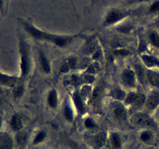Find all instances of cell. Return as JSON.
I'll use <instances>...</instances> for the list:
<instances>
[{
	"label": "cell",
	"mask_w": 159,
	"mask_h": 149,
	"mask_svg": "<svg viewBox=\"0 0 159 149\" xmlns=\"http://www.w3.org/2000/svg\"><path fill=\"white\" fill-rule=\"evenodd\" d=\"M142 61H144V65L148 68L152 67H159V61L155 57L150 55H143L141 57Z\"/></svg>",
	"instance_id": "e0dca14e"
},
{
	"label": "cell",
	"mask_w": 159,
	"mask_h": 149,
	"mask_svg": "<svg viewBox=\"0 0 159 149\" xmlns=\"http://www.w3.org/2000/svg\"><path fill=\"white\" fill-rule=\"evenodd\" d=\"M149 12L151 13H158L159 12V0H155L151 4L149 7Z\"/></svg>",
	"instance_id": "484cf974"
},
{
	"label": "cell",
	"mask_w": 159,
	"mask_h": 149,
	"mask_svg": "<svg viewBox=\"0 0 159 149\" xmlns=\"http://www.w3.org/2000/svg\"><path fill=\"white\" fill-rule=\"evenodd\" d=\"M146 108L148 110L152 111L155 109L157 108V106L159 105V94L158 93H153L151 95L148 99H146L145 101Z\"/></svg>",
	"instance_id": "7c38bea8"
},
{
	"label": "cell",
	"mask_w": 159,
	"mask_h": 149,
	"mask_svg": "<svg viewBox=\"0 0 159 149\" xmlns=\"http://www.w3.org/2000/svg\"><path fill=\"white\" fill-rule=\"evenodd\" d=\"M20 76L8 74L0 71V86L12 88L20 81Z\"/></svg>",
	"instance_id": "8992f818"
},
{
	"label": "cell",
	"mask_w": 159,
	"mask_h": 149,
	"mask_svg": "<svg viewBox=\"0 0 159 149\" xmlns=\"http://www.w3.org/2000/svg\"><path fill=\"white\" fill-rule=\"evenodd\" d=\"M26 133L24 132L21 131L17 132L16 133V142L18 144H23L26 141Z\"/></svg>",
	"instance_id": "4316f807"
},
{
	"label": "cell",
	"mask_w": 159,
	"mask_h": 149,
	"mask_svg": "<svg viewBox=\"0 0 159 149\" xmlns=\"http://www.w3.org/2000/svg\"><path fill=\"white\" fill-rule=\"evenodd\" d=\"M73 100H74L75 106L77 108V110H79V113H84L85 110V107L84 106L83 100L82 99V96H81L80 93H75L74 94V96H73Z\"/></svg>",
	"instance_id": "9a60e30c"
},
{
	"label": "cell",
	"mask_w": 159,
	"mask_h": 149,
	"mask_svg": "<svg viewBox=\"0 0 159 149\" xmlns=\"http://www.w3.org/2000/svg\"><path fill=\"white\" fill-rule=\"evenodd\" d=\"M137 75L134 71L130 68H125L121 74V81L127 88H134L137 82Z\"/></svg>",
	"instance_id": "277c9868"
},
{
	"label": "cell",
	"mask_w": 159,
	"mask_h": 149,
	"mask_svg": "<svg viewBox=\"0 0 159 149\" xmlns=\"http://www.w3.org/2000/svg\"><path fill=\"white\" fill-rule=\"evenodd\" d=\"M23 127H24V124H23L22 116L19 113H14L9 120V127L11 130L17 133L23 130Z\"/></svg>",
	"instance_id": "ba28073f"
},
{
	"label": "cell",
	"mask_w": 159,
	"mask_h": 149,
	"mask_svg": "<svg viewBox=\"0 0 159 149\" xmlns=\"http://www.w3.org/2000/svg\"><path fill=\"white\" fill-rule=\"evenodd\" d=\"M3 125V117L1 114H0V133H1L2 128Z\"/></svg>",
	"instance_id": "f546056e"
},
{
	"label": "cell",
	"mask_w": 159,
	"mask_h": 149,
	"mask_svg": "<svg viewBox=\"0 0 159 149\" xmlns=\"http://www.w3.org/2000/svg\"><path fill=\"white\" fill-rule=\"evenodd\" d=\"M106 142V135L104 133H99L95 138V144L98 148L103 147Z\"/></svg>",
	"instance_id": "44dd1931"
},
{
	"label": "cell",
	"mask_w": 159,
	"mask_h": 149,
	"mask_svg": "<svg viewBox=\"0 0 159 149\" xmlns=\"http://www.w3.org/2000/svg\"><path fill=\"white\" fill-rule=\"evenodd\" d=\"M84 125L89 130H92V129H95L96 127V124L94 121V120L92 118L88 117L84 121Z\"/></svg>",
	"instance_id": "d4e9b609"
},
{
	"label": "cell",
	"mask_w": 159,
	"mask_h": 149,
	"mask_svg": "<svg viewBox=\"0 0 159 149\" xmlns=\"http://www.w3.org/2000/svg\"><path fill=\"white\" fill-rule=\"evenodd\" d=\"M113 113L118 120L124 121L127 119V111L123 104L118 103L113 108Z\"/></svg>",
	"instance_id": "8fae6325"
},
{
	"label": "cell",
	"mask_w": 159,
	"mask_h": 149,
	"mask_svg": "<svg viewBox=\"0 0 159 149\" xmlns=\"http://www.w3.org/2000/svg\"><path fill=\"white\" fill-rule=\"evenodd\" d=\"M47 103L51 109H55L58 105V96L57 90L53 88L50 90L47 96Z\"/></svg>",
	"instance_id": "4fadbf2b"
},
{
	"label": "cell",
	"mask_w": 159,
	"mask_h": 149,
	"mask_svg": "<svg viewBox=\"0 0 159 149\" xmlns=\"http://www.w3.org/2000/svg\"><path fill=\"white\" fill-rule=\"evenodd\" d=\"M101 93H102V88H101V86H97L96 88L94 89L93 93V101H96L98 100V99L100 96Z\"/></svg>",
	"instance_id": "83f0119b"
},
{
	"label": "cell",
	"mask_w": 159,
	"mask_h": 149,
	"mask_svg": "<svg viewBox=\"0 0 159 149\" xmlns=\"http://www.w3.org/2000/svg\"><path fill=\"white\" fill-rule=\"evenodd\" d=\"M146 98L144 95L138 94L136 93H130L126 96L125 102L127 105L134 106H140L142 104L145 103Z\"/></svg>",
	"instance_id": "52a82bcc"
},
{
	"label": "cell",
	"mask_w": 159,
	"mask_h": 149,
	"mask_svg": "<svg viewBox=\"0 0 159 149\" xmlns=\"http://www.w3.org/2000/svg\"><path fill=\"white\" fill-rule=\"evenodd\" d=\"M148 39L150 43L159 49V34L155 30H152L149 33Z\"/></svg>",
	"instance_id": "d6986e66"
},
{
	"label": "cell",
	"mask_w": 159,
	"mask_h": 149,
	"mask_svg": "<svg viewBox=\"0 0 159 149\" xmlns=\"http://www.w3.org/2000/svg\"><path fill=\"white\" fill-rule=\"evenodd\" d=\"M5 3H6V0H0V14L2 16L5 12Z\"/></svg>",
	"instance_id": "f1b7e54d"
},
{
	"label": "cell",
	"mask_w": 159,
	"mask_h": 149,
	"mask_svg": "<svg viewBox=\"0 0 159 149\" xmlns=\"http://www.w3.org/2000/svg\"><path fill=\"white\" fill-rule=\"evenodd\" d=\"M19 54H20V78L24 80L30 74L31 69L30 47L24 39H19Z\"/></svg>",
	"instance_id": "7a4b0ae2"
},
{
	"label": "cell",
	"mask_w": 159,
	"mask_h": 149,
	"mask_svg": "<svg viewBox=\"0 0 159 149\" xmlns=\"http://www.w3.org/2000/svg\"><path fill=\"white\" fill-rule=\"evenodd\" d=\"M2 103H3V100H2V98L0 97V107H1L2 106Z\"/></svg>",
	"instance_id": "4dcf8cb0"
},
{
	"label": "cell",
	"mask_w": 159,
	"mask_h": 149,
	"mask_svg": "<svg viewBox=\"0 0 159 149\" xmlns=\"http://www.w3.org/2000/svg\"><path fill=\"white\" fill-rule=\"evenodd\" d=\"M39 65L41 71L45 74H50L51 72V65L49 59L43 51L39 52Z\"/></svg>",
	"instance_id": "30bf717a"
},
{
	"label": "cell",
	"mask_w": 159,
	"mask_h": 149,
	"mask_svg": "<svg viewBox=\"0 0 159 149\" xmlns=\"http://www.w3.org/2000/svg\"><path fill=\"white\" fill-rule=\"evenodd\" d=\"M146 78L149 83L155 87H159V74L155 71H148L146 73Z\"/></svg>",
	"instance_id": "2e32d148"
},
{
	"label": "cell",
	"mask_w": 159,
	"mask_h": 149,
	"mask_svg": "<svg viewBox=\"0 0 159 149\" xmlns=\"http://www.w3.org/2000/svg\"><path fill=\"white\" fill-rule=\"evenodd\" d=\"M2 16V15H1V14H0V16Z\"/></svg>",
	"instance_id": "1f68e13d"
},
{
	"label": "cell",
	"mask_w": 159,
	"mask_h": 149,
	"mask_svg": "<svg viewBox=\"0 0 159 149\" xmlns=\"http://www.w3.org/2000/svg\"><path fill=\"white\" fill-rule=\"evenodd\" d=\"M152 137H153V135H152V132L148 130H144V131L141 133V135H140V140H141L142 142L148 143L152 139Z\"/></svg>",
	"instance_id": "603a6c76"
},
{
	"label": "cell",
	"mask_w": 159,
	"mask_h": 149,
	"mask_svg": "<svg viewBox=\"0 0 159 149\" xmlns=\"http://www.w3.org/2000/svg\"><path fill=\"white\" fill-rule=\"evenodd\" d=\"M130 16V12L126 9L113 8L107 12L103 20L104 26H111L118 24Z\"/></svg>",
	"instance_id": "3957f363"
},
{
	"label": "cell",
	"mask_w": 159,
	"mask_h": 149,
	"mask_svg": "<svg viewBox=\"0 0 159 149\" xmlns=\"http://www.w3.org/2000/svg\"><path fill=\"white\" fill-rule=\"evenodd\" d=\"M23 81V80L20 79V81L17 82L16 85L12 88V96H13V97L15 98L16 99H20V98L23 97V96L24 95L25 86Z\"/></svg>",
	"instance_id": "5bb4252c"
},
{
	"label": "cell",
	"mask_w": 159,
	"mask_h": 149,
	"mask_svg": "<svg viewBox=\"0 0 159 149\" xmlns=\"http://www.w3.org/2000/svg\"><path fill=\"white\" fill-rule=\"evenodd\" d=\"M113 54L117 57H125L131 54V52L127 49H116L113 51Z\"/></svg>",
	"instance_id": "cb8c5ba5"
},
{
	"label": "cell",
	"mask_w": 159,
	"mask_h": 149,
	"mask_svg": "<svg viewBox=\"0 0 159 149\" xmlns=\"http://www.w3.org/2000/svg\"><path fill=\"white\" fill-rule=\"evenodd\" d=\"M14 139L9 133H0V149H13Z\"/></svg>",
	"instance_id": "9c48e42d"
},
{
	"label": "cell",
	"mask_w": 159,
	"mask_h": 149,
	"mask_svg": "<svg viewBox=\"0 0 159 149\" xmlns=\"http://www.w3.org/2000/svg\"><path fill=\"white\" fill-rule=\"evenodd\" d=\"M133 120L136 125L147 129L154 127V123L152 120L145 113H137L133 116Z\"/></svg>",
	"instance_id": "5b68a950"
},
{
	"label": "cell",
	"mask_w": 159,
	"mask_h": 149,
	"mask_svg": "<svg viewBox=\"0 0 159 149\" xmlns=\"http://www.w3.org/2000/svg\"><path fill=\"white\" fill-rule=\"evenodd\" d=\"M47 137V133L45 130H40L38 133L36 134V136L34 138V144H39L41 142H43Z\"/></svg>",
	"instance_id": "7402d4cb"
},
{
	"label": "cell",
	"mask_w": 159,
	"mask_h": 149,
	"mask_svg": "<svg viewBox=\"0 0 159 149\" xmlns=\"http://www.w3.org/2000/svg\"><path fill=\"white\" fill-rule=\"evenodd\" d=\"M110 144L115 149H120L122 145L121 138L117 133H113L110 135Z\"/></svg>",
	"instance_id": "ac0fdd59"
},
{
	"label": "cell",
	"mask_w": 159,
	"mask_h": 149,
	"mask_svg": "<svg viewBox=\"0 0 159 149\" xmlns=\"http://www.w3.org/2000/svg\"><path fill=\"white\" fill-rule=\"evenodd\" d=\"M20 22H21L26 32L33 38L41 40V41L49 42L58 47H66L71 45V43L75 41L76 39L79 38V37H82L81 34H75V35H61V34H51V33L41 30L37 26H34V24H33L31 22H28L23 20H22Z\"/></svg>",
	"instance_id": "6da1fadb"
},
{
	"label": "cell",
	"mask_w": 159,
	"mask_h": 149,
	"mask_svg": "<svg viewBox=\"0 0 159 149\" xmlns=\"http://www.w3.org/2000/svg\"><path fill=\"white\" fill-rule=\"evenodd\" d=\"M63 114L67 120L69 121V122H72L73 119H74V113H73L72 110L68 103L65 104V106H64Z\"/></svg>",
	"instance_id": "ffe728a7"
}]
</instances>
